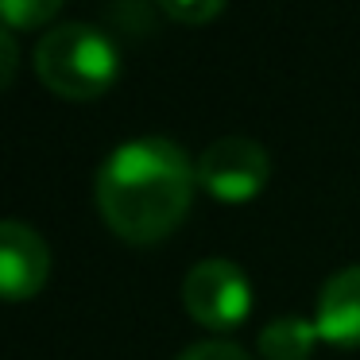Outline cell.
<instances>
[{
	"label": "cell",
	"instance_id": "3957f363",
	"mask_svg": "<svg viewBox=\"0 0 360 360\" xmlns=\"http://www.w3.org/2000/svg\"><path fill=\"white\" fill-rule=\"evenodd\" d=\"M182 302L190 318L205 329H236L252 310V287L248 275L233 259L210 256L194 264L182 283Z\"/></svg>",
	"mask_w": 360,
	"mask_h": 360
},
{
	"label": "cell",
	"instance_id": "277c9868",
	"mask_svg": "<svg viewBox=\"0 0 360 360\" xmlns=\"http://www.w3.org/2000/svg\"><path fill=\"white\" fill-rule=\"evenodd\" d=\"M198 186L217 202H252L259 190L267 186L271 174V159H267L264 143L248 140V136H221L198 155Z\"/></svg>",
	"mask_w": 360,
	"mask_h": 360
},
{
	"label": "cell",
	"instance_id": "8992f818",
	"mask_svg": "<svg viewBox=\"0 0 360 360\" xmlns=\"http://www.w3.org/2000/svg\"><path fill=\"white\" fill-rule=\"evenodd\" d=\"M318 337L329 345H360V264L329 275L314 314Z\"/></svg>",
	"mask_w": 360,
	"mask_h": 360
},
{
	"label": "cell",
	"instance_id": "6da1fadb",
	"mask_svg": "<svg viewBox=\"0 0 360 360\" xmlns=\"http://www.w3.org/2000/svg\"><path fill=\"white\" fill-rule=\"evenodd\" d=\"M198 167L167 136H140L105 155L97 171V210L128 244L171 236L190 213Z\"/></svg>",
	"mask_w": 360,
	"mask_h": 360
},
{
	"label": "cell",
	"instance_id": "30bf717a",
	"mask_svg": "<svg viewBox=\"0 0 360 360\" xmlns=\"http://www.w3.org/2000/svg\"><path fill=\"white\" fill-rule=\"evenodd\" d=\"M174 360H252V356L233 341H198L190 349H182Z\"/></svg>",
	"mask_w": 360,
	"mask_h": 360
},
{
	"label": "cell",
	"instance_id": "7a4b0ae2",
	"mask_svg": "<svg viewBox=\"0 0 360 360\" xmlns=\"http://www.w3.org/2000/svg\"><path fill=\"white\" fill-rule=\"evenodd\" d=\"M35 74L51 94L66 101H94L112 89L120 74V51L94 24H58L35 43Z\"/></svg>",
	"mask_w": 360,
	"mask_h": 360
},
{
	"label": "cell",
	"instance_id": "5b68a950",
	"mask_svg": "<svg viewBox=\"0 0 360 360\" xmlns=\"http://www.w3.org/2000/svg\"><path fill=\"white\" fill-rule=\"evenodd\" d=\"M51 275V248L27 221H0V298L24 302L43 290Z\"/></svg>",
	"mask_w": 360,
	"mask_h": 360
},
{
	"label": "cell",
	"instance_id": "ba28073f",
	"mask_svg": "<svg viewBox=\"0 0 360 360\" xmlns=\"http://www.w3.org/2000/svg\"><path fill=\"white\" fill-rule=\"evenodd\" d=\"M66 0H0V24L4 27H39L63 12Z\"/></svg>",
	"mask_w": 360,
	"mask_h": 360
},
{
	"label": "cell",
	"instance_id": "8fae6325",
	"mask_svg": "<svg viewBox=\"0 0 360 360\" xmlns=\"http://www.w3.org/2000/svg\"><path fill=\"white\" fill-rule=\"evenodd\" d=\"M16 66H20V51H16V39L4 24H0V89H8L12 78H16Z\"/></svg>",
	"mask_w": 360,
	"mask_h": 360
},
{
	"label": "cell",
	"instance_id": "9c48e42d",
	"mask_svg": "<svg viewBox=\"0 0 360 360\" xmlns=\"http://www.w3.org/2000/svg\"><path fill=\"white\" fill-rule=\"evenodd\" d=\"M159 8L179 24H210L221 16L225 0H159Z\"/></svg>",
	"mask_w": 360,
	"mask_h": 360
},
{
	"label": "cell",
	"instance_id": "52a82bcc",
	"mask_svg": "<svg viewBox=\"0 0 360 360\" xmlns=\"http://www.w3.org/2000/svg\"><path fill=\"white\" fill-rule=\"evenodd\" d=\"M318 341V326L302 314H283L259 329V356L264 360H306Z\"/></svg>",
	"mask_w": 360,
	"mask_h": 360
}]
</instances>
